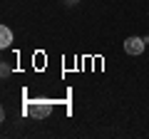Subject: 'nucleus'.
I'll use <instances>...</instances> for the list:
<instances>
[{
	"mask_svg": "<svg viewBox=\"0 0 149 139\" xmlns=\"http://www.w3.org/2000/svg\"><path fill=\"white\" fill-rule=\"evenodd\" d=\"M10 42H13V30L8 25H3L0 27V47H10Z\"/></svg>",
	"mask_w": 149,
	"mask_h": 139,
	"instance_id": "7ed1b4c3",
	"label": "nucleus"
},
{
	"mask_svg": "<svg viewBox=\"0 0 149 139\" xmlns=\"http://www.w3.org/2000/svg\"><path fill=\"white\" fill-rule=\"evenodd\" d=\"M0 75H3V77L10 75V65H8V62H3V67H0Z\"/></svg>",
	"mask_w": 149,
	"mask_h": 139,
	"instance_id": "20e7f679",
	"label": "nucleus"
},
{
	"mask_svg": "<svg viewBox=\"0 0 149 139\" xmlns=\"http://www.w3.org/2000/svg\"><path fill=\"white\" fill-rule=\"evenodd\" d=\"M25 112L27 117H35V119H47L50 114H52V104L50 102H27L25 104Z\"/></svg>",
	"mask_w": 149,
	"mask_h": 139,
	"instance_id": "f257e3e1",
	"label": "nucleus"
},
{
	"mask_svg": "<svg viewBox=\"0 0 149 139\" xmlns=\"http://www.w3.org/2000/svg\"><path fill=\"white\" fill-rule=\"evenodd\" d=\"M147 47V40L144 38H127L124 40V52L127 55H142Z\"/></svg>",
	"mask_w": 149,
	"mask_h": 139,
	"instance_id": "f03ea898",
	"label": "nucleus"
}]
</instances>
